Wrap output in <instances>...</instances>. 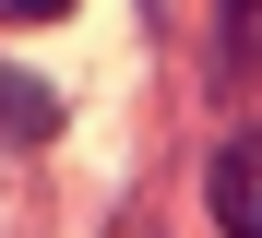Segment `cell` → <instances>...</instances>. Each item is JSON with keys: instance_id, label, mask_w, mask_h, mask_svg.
Returning a JSON list of instances; mask_svg holds the SVG:
<instances>
[{"instance_id": "cell-1", "label": "cell", "mask_w": 262, "mask_h": 238, "mask_svg": "<svg viewBox=\"0 0 262 238\" xmlns=\"http://www.w3.org/2000/svg\"><path fill=\"white\" fill-rule=\"evenodd\" d=\"M214 226L262 238V143H227V155H214Z\"/></svg>"}, {"instance_id": "cell-3", "label": "cell", "mask_w": 262, "mask_h": 238, "mask_svg": "<svg viewBox=\"0 0 262 238\" xmlns=\"http://www.w3.org/2000/svg\"><path fill=\"white\" fill-rule=\"evenodd\" d=\"M72 0H0V24H60Z\"/></svg>"}, {"instance_id": "cell-2", "label": "cell", "mask_w": 262, "mask_h": 238, "mask_svg": "<svg viewBox=\"0 0 262 238\" xmlns=\"http://www.w3.org/2000/svg\"><path fill=\"white\" fill-rule=\"evenodd\" d=\"M36 131H60V95L24 83V72H0V143H36Z\"/></svg>"}]
</instances>
